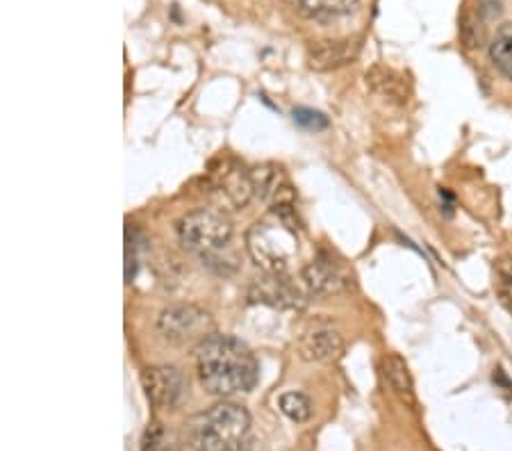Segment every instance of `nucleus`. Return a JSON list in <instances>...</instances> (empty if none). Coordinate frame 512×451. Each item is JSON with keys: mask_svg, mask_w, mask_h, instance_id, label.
<instances>
[{"mask_svg": "<svg viewBox=\"0 0 512 451\" xmlns=\"http://www.w3.org/2000/svg\"><path fill=\"white\" fill-rule=\"evenodd\" d=\"M292 208L294 205L271 208L269 215L260 219L246 237L251 258L264 274L287 276L294 260L299 258L301 231Z\"/></svg>", "mask_w": 512, "mask_h": 451, "instance_id": "f03ea898", "label": "nucleus"}, {"mask_svg": "<svg viewBox=\"0 0 512 451\" xmlns=\"http://www.w3.org/2000/svg\"><path fill=\"white\" fill-rule=\"evenodd\" d=\"M196 367L203 388L221 399L251 392L260 376V365L253 351L233 335L219 333L198 344Z\"/></svg>", "mask_w": 512, "mask_h": 451, "instance_id": "f257e3e1", "label": "nucleus"}, {"mask_svg": "<svg viewBox=\"0 0 512 451\" xmlns=\"http://www.w3.org/2000/svg\"><path fill=\"white\" fill-rule=\"evenodd\" d=\"M135 274H137V244L126 228V283H132Z\"/></svg>", "mask_w": 512, "mask_h": 451, "instance_id": "4be33fe9", "label": "nucleus"}, {"mask_svg": "<svg viewBox=\"0 0 512 451\" xmlns=\"http://www.w3.org/2000/svg\"><path fill=\"white\" fill-rule=\"evenodd\" d=\"M280 410H283V415L289 417V420L296 422V424H303L310 420L312 415V401L303 395V392H285L283 397H280Z\"/></svg>", "mask_w": 512, "mask_h": 451, "instance_id": "a211bd4d", "label": "nucleus"}, {"mask_svg": "<svg viewBox=\"0 0 512 451\" xmlns=\"http://www.w3.org/2000/svg\"><path fill=\"white\" fill-rule=\"evenodd\" d=\"M383 376L390 390L399 397L403 404L415 406V381L406 365V360L396 354H390L383 358Z\"/></svg>", "mask_w": 512, "mask_h": 451, "instance_id": "4468645a", "label": "nucleus"}, {"mask_svg": "<svg viewBox=\"0 0 512 451\" xmlns=\"http://www.w3.org/2000/svg\"><path fill=\"white\" fill-rule=\"evenodd\" d=\"M142 385L155 408H176L185 395V376L173 365H155L142 372Z\"/></svg>", "mask_w": 512, "mask_h": 451, "instance_id": "6e6552de", "label": "nucleus"}, {"mask_svg": "<svg viewBox=\"0 0 512 451\" xmlns=\"http://www.w3.org/2000/svg\"><path fill=\"white\" fill-rule=\"evenodd\" d=\"M178 240L183 249L212 258L233 240V221L221 208H198L178 221Z\"/></svg>", "mask_w": 512, "mask_h": 451, "instance_id": "20e7f679", "label": "nucleus"}, {"mask_svg": "<svg viewBox=\"0 0 512 451\" xmlns=\"http://www.w3.org/2000/svg\"><path fill=\"white\" fill-rule=\"evenodd\" d=\"M299 351L310 363L330 365L344 356V340L333 328H315L299 340Z\"/></svg>", "mask_w": 512, "mask_h": 451, "instance_id": "9b49d317", "label": "nucleus"}, {"mask_svg": "<svg viewBox=\"0 0 512 451\" xmlns=\"http://www.w3.org/2000/svg\"><path fill=\"white\" fill-rule=\"evenodd\" d=\"M367 85L374 89L376 94H381L390 101L396 103H406L408 101V89L406 82L399 76V73L385 67H374L371 71H367Z\"/></svg>", "mask_w": 512, "mask_h": 451, "instance_id": "2eb2a0df", "label": "nucleus"}, {"mask_svg": "<svg viewBox=\"0 0 512 451\" xmlns=\"http://www.w3.org/2000/svg\"><path fill=\"white\" fill-rule=\"evenodd\" d=\"M255 196H260L271 208H285L294 205V187L289 185L285 171L276 164H260L251 169Z\"/></svg>", "mask_w": 512, "mask_h": 451, "instance_id": "1a4fd4ad", "label": "nucleus"}, {"mask_svg": "<svg viewBox=\"0 0 512 451\" xmlns=\"http://www.w3.org/2000/svg\"><path fill=\"white\" fill-rule=\"evenodd\" d=\"M494 290L503 306L512 313V253H506L494 262Z\"/></svg>", "mask_w": 512, "mask_h": 451, "instance_id": "f3484780", "label": "nucleus"}, {"mask_svg": "<svg viewBox=\"0 0 512 451\" xmlns=\"http://www.w3.org/2000/svg\"><path fill=\"white\" fill-rule=\"evenodd\" d=\"M303 285L312 297H335V294L349 292L353 287V276L342 262L333 256L321 253L312 262L303 267Z\"/></svg>", "mask_w": 512, "mask_h": 451, "instance_id": "0eeeda50", "label": "nucleus"}, {"mask_svg": "<svg viewBox=\"0 0 512 451\" xmlns=\"http://www.w3.org/2000/svg\"><path fill=\"white\" fill-rule=\"evenodd\" d=\"M490 60L503 76L512 80V23H501L490 41Z\"/></svg>", "mask_w": 512, "mask_h": 451, "instance_id": "dca6fc26", "label": "nucleus"}, {"mask_svg": "<svg viewBox=\"0 0 512 451\" xmlns=\"http://www.w3.org/2000/svg\"><path fill=\"white\" fill-rule=\"evenodd\" d=\"M292 10L310 21H333L351 14L360 0H287Z\"/></svg>", "mask_w": 512, "mask_h": 451, "instance_id": "ddd939ff", "label": "nucleus"}, {"mask_svg": "<svg viewBox=\"0 0 512 451\" xmlns=\"http://www.w3.org/2000/svg\"><path fill=\"white\" fill-rule=\"evenodd\" d=\"M358 55L353 39H324L308 48V67L312 71H335L351 64Z\"/></svg>", "mask_w": 512, "mask_h": 451, "instance_id": "9d476101", "label": "nucleus"}, {"mask_svg": "<svg viewBox=\"0 0 512 451\" xmlns=\"http://www.w3.org/2000/svg\"><path fill=\"white\" fill-rule=\"evenodd\" d=\"M249 299L260 301V303H271V306H280V308L301 306L299 292L287 285L285 276H271V274H267V278H262V281L258 278V281L251 285Z\"/></svg>", "mask_w": 512, "mask_h": 451, "instance_id": "f8f14e48", "label": "nucleus"}, {"mask_svg": "<svg viewBox=\"0 0 512 451\" xmlns=\"http://www.w3.org/2000/svg\"><path fill=\"white\" fill-rule=\"evenodd\" d=\"M292 119H294L296 126H301L305 130H315V133L328 128V117H326V114H321L317 110H310V108H296L292 112Z\"/></svg>", "mask_w": 512, "mask_h": 451, "instance_id": "6ab92c4d", "label": "nucleus"}, {"mask_svg": "<svg viewBox=\"0 0 512 451\" xmlns=\"http://www.w3.org/2000/svg\"><path fill=\"white\" fill-rule=\"evenodd\" d=\"M158 333L173 347H189V344L198 347L214 335V319L208 310L198 308L194 303H176L160 313Z\"/></svg>", "mask_w": 512, "mask_h": 451, "instance_id": "39448f33", "label": "nucleus"}, {"mask_svg": "<svg viewBox=\"0 0 512 451\" xmlns=\"http://www.w3.org/2000/svg\"><path fill=\"white\" fill-rule=\"evenodd\" d=\"M144 451H178V449H173L171 445H167V442H164V438H162V431L158 429V424H153L151 429L146 431Z\"/></svg>", "mask_w": 512, "mask_h": 451, "instance_id": "412c9836", "label": "nucleus"}, {"mask_svg": "<svg viewBox=\"0 0 512 451\" xmlns=\"http://www.w3.org/2000/svg\"><path fill=\"white\" fill-rule=\"evenodd\" d=\"M501 12H503L501 0H476V14L481 21L499 19Z\"/></svg>", "mask_w": 512, "mask_h": 451, "instance_id": "aec40b11", "label": "nucleus"}, {"mask_svg": "<svg viewBox=\"0 0 512 451\" xmlns=\"http://www.w3.org/2000/svg\"><path fill=\"white\" fill-rule=\"evenodd\" d=\"M185 440L194 451H249V410L233 401H221L185 422Z\"/></svg>", "mask_w": 512, "mask_h": 451, "instance_id": "7ed1b4c3", "label": "nucleus"}, {"mask_svg": "<svg viewBox=\"0 0 512 451\" xmlns=\"http://www.w3.org/2000/svg\"><path fill=\"white\" fill-rule=\"evenodd\" d=\"M212 194L217 196L224 210H242L255 196L251 171H246L235 160H221L210 174Z\"/></svg>", "mask_w": 512, "mask_h": 451, "instance_id": "423d86ee", "label": "nucleus"}]
</instances>
